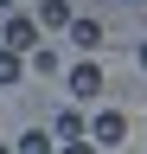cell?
<instances>
[{
	"mask_svg": "<svg viewBox=\"0 0 147 154\" xmlns=\"http://www.w3.org/2000/svg\"><path fill=\"white\" fill-rule=\"evenodd\" d=\"M122 135H128V116H122V109H109V103H102V109H90V128H83V141H90V148H115Z\"/></svg>",
	"mask_w": 147,
	"mask_h": 154,
	"instance_id": "obj_1",
	"label": "cell"
},
{
	"mask_svg": "<svg viewBox=\"0 0 147 154\" xmlns=\"http://www.w3.org/2000/svg\"><path fill=\"white\" fill-rule=\"evenodd\" d=\"M70 96H77V103H96V96H102V64H96V58L70 64Z\"/></svg>",
	"mask_w": 147,
	"mask_h": 154,
	"instance_id": "obj_2",
	"label": "cell"
},
{
	"mask_svg": "<svg viewBox=\"0 0 147 154\" xmlns=\"http://www.w3.org/2000/svg\"><path fill=\"white\" fill-rule=\"evenodd\" d=\"M0 45H7V51H39V19H19V13H13L7 32H0Z\"/></svg>",
	"mask_w": 147,
	"mask_h": 154,
	"instance_id": "obj_3",
	"label": "cell"
},
{
	"mask_svg": "<svg viewBox=\"0 0 147 154\" xmlns=\"http://www.w3.org/2000/svg\"><path fill=\"white\" fill-rule=\"evenodd\" d=\"M83 128H90V116H83V109H58V116H51V141H58V148L83 141Z\"/></svg>",
	"mask_w": 147,
	"mask_h": 154,
	"instance_id": "obj_4",
	"label": "cell"
},
{
	"mask_svg": "<svg viewBox=\"0 0 147 154\" xmlns=\"http://www.w3.org/2000/svg\"><path fill=\"white\" fill-rule=\"evenodd\" d=\"M13 84H26V58L0 45V90H13Z\"/></svg>",
	"mask_w": 147,
	"mask_h": 154,
	"instance_id": "obj_5",
	"label": "cell"
},
{
	"mask_svg": "<svg viewBox=\"0 0 147 154\" xmlns=\"http://www.w3.org/2000/svg\"><path fill=\"white\" fill-rule=\"evenodd\" d=\"M70 38H77V51H96L102 45V19H70Z\"/></svg>",
	"mask_w": 147,
	"mask_h": 154,
	"instance_id": "obj_6",
	"label": "cell"
},
{
	"mask_svg": "<svg viewBox=\"0 0 147 154\" xmlns=\"http://www.w3.org/2000/svg\"><path fill=\"white\" fill-rule=\"evenodd\" d=\"M39 26L45 32H64L70 26V7H64V0H39Z\"/></svg>",
	"mask_w": 147,
	"mask_h": 154,
	"instance_id": "obj_7",
	"label": "cell"
},
{
	"mask_svg": "<svg viewBox=\"0 0 147 154\" xmlns=\"http://www.w3.org/2000/svg\"><path fill=\"white\" fill-rule=\"evenodd\" d=\"M13 154H51V128H26Z\"/></svg>",
	"mask_w": 147,
	"mask_h": 154,
	"instance_id": "obj_8",
	"label": "cell"
},
{
	"mask_svg": "<svg viewBox=\"0 0 147 154\" xmlns=\"http://www.w3.org/2000/svg\"><path fill=\"white\" fill-rule=\"evenodd\" d=\"M26 71H39V77H51V71H58V51H51V45H45V51H32V58H26Z\"/></svg>",
	"mask_w": 147,
	"mask_h": 154,
	"instance_id": "obj_9",
	"label": "cell"
},
{
	"mask_svg": "<svg viewBox=\"0 0 147 154\" xmlns=\"http://www.w3.org/2000/svg\"><path fill=\"white\" fill-rule=\"evenodd\" d=\"M58 154H102V148H90V141H70V148H58Z\"/></svg>",
	"mask_w": 147,
	"mask_h": 154,
	"instance_id": "obj_10",
	"label": "cell"
},
{
	"mask_svg": "<svg viewBox=\"0 0 147 154\" xmlns=\"http://www.w3.org/2000/svg\"><path fill=\"white\" fill-rule=\"evenodd\" d=\"M0 13H13V0H0Z\"/></svg>",
	"mask_w": 147,
	"mask_h": 154,
	"instance_id": "obj_11",
	"label": "cell"
},
{
	"mask_svg": "<svg viewBox=\"0 0 147 154\" xmlns=\"http://www.w3.org/2000/svg\"><path fill=\"white\" fill-rule=\"evenodd\" d=\"M141 71H147V45H141Z\"/></svg>",
	"mask_w": 147,
	"mask_h": 154,
	"instance_id": "obj_12",
	"label": "cell"
},
{
	"mask_svg": "<svg viewBox=\"0 0 147 154\" xmlns=\"http://www.w3.org/2000/svg\"><path fill=\"white\" fill-rule=\"evenodd\" d=\"M0 154H13V148H0Z\"/></svg>",
	"mask_w": 147,
	"mask_h": 154,
	"instance_id": "obj_13",
	"label": "cell"
}]
</instances>
